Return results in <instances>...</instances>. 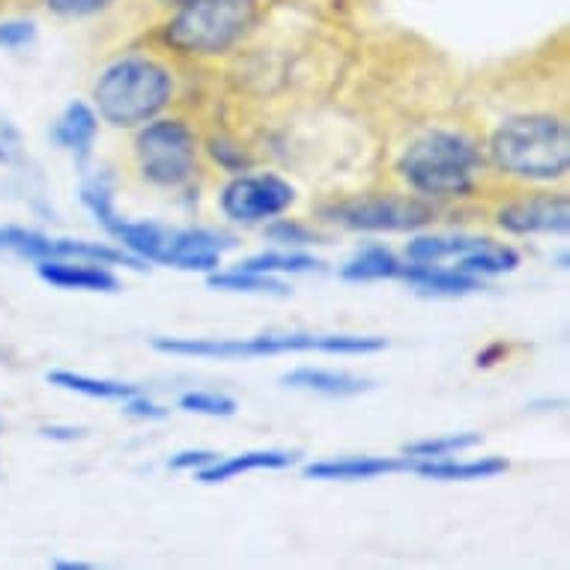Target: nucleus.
<instances>
[{
	"instance_id": "obj_20",
	"label": "nucleus",
	"mask_w": 570,
	"mask_h": 570,
	"mask_svg": "<svg viewBox=\"0 0 570 570\" xmlns=\"http://www.w3.org/2000/svg\"><path fill=\"white\" fill-rule=\"evenodd\" d=\"M0 252L21 257V261H55L57 257V239L39 234V230H28V227L3 225L0 227Z\"/></svg>"
},
{
	"instance_id": "obj_19",
	"label": "nucleus",
	"mask_w": 570,
	"mask_h": 570,
	"mask_svg": "<svg viewBox=\"0 0 570 570\" xmlns=\"http://www.w3.org/2000/svg\"><path fill=\"white\" fill-rule=\"evenodd\" d=\"M397 275H401V261L389 248H383V245H367V248H362L341 269V278L355 281V284H362V281L397 278Z\"/></svg>"
},
{
	"instance_id": "obj_12",
	"label": "nucleus",
	"mask_w": 570,
	"mask_h": 570,
	"mask_svg": "<svg viewBox=\"0 0 570 570\" xmlns=\"http://www.w3.org/2000/svg\"><path fill=\"white\" fill-rule=\"evenodd\" d=\"M392 472H410V458H335L302 469L314 481H371Z\"/></svg>"
},
{
	"instance_id": "obj_21",
	"label": "nucleus",
	"mask_w": 570,
	"mask_h": 570,
	"mask_svg": "<svg viewBox=\"0 0 570 570\" xmlns=\"http://www.w3.org/2000/svg\"><path fill=\"white\" fill-rule=\"evenodd\" d=\"M520 266V254L505 245H495L493 239H487L484 245H478L472 252H466L458 261V269L466 275H502V272H514Z\"/></svg>"
},
{
	"instance_id": "obj_25",
	"label": "nucleus",
	"mask_w": 570,
	"mask_h": 570,
	"mask_svg": "<svg viewBox=\"0 0 570 570\" xmlns=\"http://www.w3.org/2000/svg\"><path fill=\"white\" fill-rule=\"evenodd\" d=\"M481 445V433H451V436H440V440H419L410 442L403 454L412 460H433V458H451L460 451L475 449Z\"/></svg>"
},
{
	"instance_id": "obj_35",
	"label": "nucleus",
	"mask_w": 570,
	"mask_h": 570,
	"mask_svg": "<svg viewBox=\"0 0 570 570\" xmlns=\"http://www.w3.org/2000/svg\"><path fill=\"white\" fill-rule=\"evenodd\" d=\"M505 355H508L505 344H493V346H487V350H481L475 362H478V367H490V365H495V362H505Z\"/></svg>"
},
{
	"instance_id": "obj_8",
	"label": "nucleus",
	"mask_w": 570,
	"mask_h": 570,
	"mask_svg": "<svg viewBox=\"0 0 570 570\" xmlns=\"http://www.w3.org/2000/svg\"><path fill=\"white\" fill-rule=\"evenodd\" d=\"M293 200L296 188L278 174H239L218 195L222 213L239 225H257L266 218L284 216Z\"/></svg>"
},
{
	"instance_id": "obj_4",
	"label": "nucleus",
	"mask_w": 570,
	"mask_h": 570,
	"mask_svg": "<svg viewBox=\"0 0 570 570\" xmlns=\"http://www.w3.org/2000/svg\"><path fill=\"white\" fill-rule=\"evenodd\" d=\"M153 346L170 355H197V358H261L281 353H328V355H367L380 353L389 341L380 335H257V337H156Z\"/></svg>"
},
{
	"instance_id": "obj_3",
	"label": "nucleus",
	"mask_w": 570,
	"mask_h": 570,
	"mask_svg": "<svg viewBox=\"0 0 570 570\" xmlns=\"http://www.w3.org/2000/svg\"><path fill=\"white\" fill-rule=\"evenodd\" d=\"M174 96V78L150 57H120L94 87L96 111L117 129H135L156 120Z\"/></svg>"
},
{
	"instance_id": "obj_10",
	"label": "nucleus",
	"mask_w": 570,
	"mask_h": 570,
	"mask_svg": "<svg viewBox=\"0 0 570 570\" xmlns=\"http://www.w3.org/2000/svg\"><path fill=\"white\" fill-rule=\"evenodd\" d=\"M234 239L216 230L204 227H168V239L161 248V266L186 272H216L222 263L225 248H230Z\"/></svg>"
},
{
	"instance_id": "obj_31",
	"label": "nucleus",
	"mask_w": 570,
	"mask_h": 570,
	"mask_svg": "<svg viewBox=\"0 0 570 570\" xmlns=\"http://www.w3.org/2000/svg\"><path fill=\"white\" fill-rule=\"evenodd\" d=\"M21 159V131L12 122H0V165L10 168Z\"/></svg>"
},
{
	"instance_id": "obj_28",
	"label": "nucleus",
	"mask_w": 570,
	"mask_h": 570,
	"mask_svg": "<svg viewBox=\"0 0 570 570\" xmlns=\"http://www.w3.org/2000/svg\"><path fill=\"white\" fill-rule=\"evenodd\" d=\"M42 3L60 19H87V16L108 10L114 0H42Z\"/></svg>"
},
{
	"instance_id": "obj_37",
	"label": "nucleus",
	"mask_w": 570,
	"mask_h": 570,
	"mask_svg": "<svg viewBox=\"0 0 570 570\" xmlns=\"http://www.w3.org/2000/svg\"><path fill=\"white\" fill-rule=\"evenodd\" d=\"M168 3H174V7H179V3H186V0H168Z\"/></svg>"
},
{
	"instance_id": "obj_2",
	"label": "nucleus",
	"mask_w": 570,
	"mask_h": 570,
	"mask_svg": "<svg viewBox=\"0 0 570 570\" xmlns=\"http://www.w3.org/2000/svg\"><path fill=\"white\" fill-rule=\"evenodd\" d=\"M484 156L463 131H424L401 153L397 174L421 197H466L475 191Z\"/></svg>"
},
{
	"instance_id": "obj_9",
	"label": "nucleus",
	"mask_w": 570,
	"mask_h": 570,
	"mask_svg": "<svg viewBox=\"0 0 570 570\" xmlns=\"http://www.w3.org/2000/svg\"><path fill=\"white\" fill-rule=\"evenodd\" d=\"M495 225L514 236H564L570 230V200L568 195L520 197L495 213Z\"/></svg>"
},
{
	"instance_id": "obj_6",
	"label": "nucleus",
	"mask_w": 570,
	"mask_h": 570,
	"mask_svg": "<svg viewBox=\"0 0 570 570\" xmlns=\"http://www.w3.org/2000/svg\"><path fill=\"white\" fill-rule=\"evenodd\" d=\"M135 156L150 186H186L197 170V135L186 120L144 122L135 135Z\"/></svg>"
},
{
	"instance_id": "obj_24",
	"label": "nucleus",
	"mask_w": 570,
	"mask_h": 570,
	"mask_svg": "<svg viewBox=\"0 0 570 570\" xmlns=\"http://www.w3.org/2000/svg\"><path fill=\"white\" fill-rule=\"evenodd\" d=\"M239 269L261 272V275H275V272H291V275H299V272L323 269V261L299 252H266V254H257V257H248L245 263H239Z\"/></svg>"
},
{
	"instance_id": "obj_17",
	"label": "nucleus",
	"mask_w": 570,
	"mask_h": 570,
	"mask_svg": "<svg viewBox=\"0 0 570 570\" xmlns=\"http://www.w3.org/2000/svg\"><path fill=\"white\" fill-rule=\"evenodd\" d=\"M281 383L287 389H302V392H317L328 394V397H353L371 389L367 380L344 371H320V367H296L291 374L281 376Z\"/></svg>"
},
{
	"instance_id": "obj_29",
	"label": "nucleus",
	"mask_w": 570,
	"mask_h": 570,
	"mask_svg": "<svg viewBox=\"0 0 570 570\" xmlns=\"http://www.w3.org/2000/svg\"><path fill=\"white\" fill-rule=\"evenodd\" d=\"M266 236L275 239V243L284 245H314L320 243V236L311 230V227L299 225V222H291V218H278L275 225L266 227Z\"/></svg>"
},
{
	"instance_id": "obj_16",
	"label": "nucleus",
	"mask_w": 570,
	"mask_h": 570,
	"mask_svg": "<svg viewBox=\"0 0 570 570\" xmlns=\"http://www.w3.org/2000/svg\"><path fill=\"white\" fill-rule=\"evenodd\" d=\"M296 463V454L287 451H248V454H236V458L216 460L209 466L197 469V481L200 484H225L230 478L245 475V472H257V469H287Z\"/></svg>"
},
{
	"instance_id": "obj_36",
	"label": "nucleus",
	"mask_w": 570,
	"mask_h": 570,
	"mask_svg": "<svg viewBox=\"0 0 570 570\" xmlns=\"http://www.w3.org/2000/svg\"><path fill=\"white\" fill-rule=\"evenodd\" d=\"M51 568L55 570H90L94 564H87V561H51Z\"/></svg>"
},
{
	"instance_id": "obj_15",
	"label": "nucleus",
	"mask_w": 570,
	"mask_h": 570,
	"mask_svg": "<svg viewBox=\"0 0 570 570\" xmlns=\"http://www.w3.org/2000/svg\"><path fill=\"white\" fill-rule=\"evenodd\" d=\"M397 278L410 281L421 293H440V296H463V293L481 291V281L460 269H442L436 263H412L401 266Z\"/></svg>"
},
{
	"instance_id": "obj_1",
	"label": "nucleus",
	"mask_w": 570,
	"mask_h": 570,
	"mask_svg": "<svg viewBox=\"0 0 570 570\" xmlns=\"http://www.w3.org/2000/svg\"><path fill=\"white\" fill-rule=\"evenodd\" d=\"M490 159L502 174L552 183L570 168L568 122L552 114H520L508 117L490 138Z\"/></svg>"
},
{
	"instance_id": "obj_22",
	"label": "nucleus",
	"mask_w": 570,
	"mask_h": 570,
	"mask_svg": "<svg viewBox=\"0 0 570 570\" xmlns=\"http://www.w3.org/2000/svg\"><path fill=\"white\" fill-rule=\"evenodd\" d=\"M484 243L487 239H478V236H419L406 245V257L412 263H440L449 257H463Z\"/></svg>"
},
{
	"instance_id": "obj_30",
	"label": "nucleus",
	"mask_w": 570,
	"mask_h": 570,
	"mask_svg": "<svg viewBox=\"0 0 570 570\" xmlns=\"http://www.w3.org/2000/svg\"><path fill=\"white\" fill-rule=\"evenodd\" d=\"M37 39V24L28 19L0 21V48H24Z\"/></svg>"
},
{
	"instance_id": "obj_18",
	"label": "nucleus",
	"mask_w": 570,
	"mask_h": 570,
	"mask_svg": "<svg viewBox=\"0 0 570 570\" xmlns=\"http://www.w3.org/2000/svg\"><path fill=\"white\" fill-rule=\"evenodd\" d=\"M48 383L66 392L87 394V397H102V401H129L131 394H138V385L117 383V380H96L87 374H72V371H48Z\"/></svg>"
},
{
	"instance_id": "obj_7",
	"label": "nucleus",
	"mask_w": 570,
	"mask_h": 570,
	"mask_svg": "<svg viewBox=\"0 0 570 570\" xmlns=\"http://www.w3.org/2000/svg\"><path fill=\"white\" fill-rule=\"evenodd\" d=\"M436 209L428 200L410 195H371L328 204L320 209V218L344 230H365V234H401L431 225Z\"/></svg>"
},
{
	"instance_id": "obj_33",
	"label": "nucleus",
	"mask_w": 570,
	"mask_h": 570,
	"mask_svg": "<svg viewBox=\"0 0 570 570\" xmlns=\"http://www.w3.org/2000/svg\"><path fill=\"white\" fill-rule=\"evenodd\" d=\"M218 454L216 451H179V454H174V458L168 460L170 469H191V472H197V469L209 466V463H216Z\"/></svg>"
},
{
	"instance_id": "obj_27",
	"label": "nucleus",
	"mask_w": 570,
	"mask_h": 570,
	"mask_svg": "<svg viewBox=\"0 0 570 570\" xmlns=\"http://www.w3.org/2000/svg\"><path fill=\"white\" fill-rule=\"evenodd\" d=\"M206 150H209V156H213L218 168L230 170V174H243V170L252 168V156L239 144H234V140L209 138L206 140Z\"/></svg>"
},
{
	"instance_id": "obj_23",
	"label": "nucleus",
	"mask_w": 570,
	"mask_h": 570,
	"mask_svg": "<svg viewBox=\"0 0 570 570\" xmlns=\"http://www.w3.org/2000/svg\"><path fill=\"white\" fill-rule=\"evenodd\" d=\"M213 291H234V293H272V296H287V284H281L272 275H261V272H213L206 281Z\"/></svg>"
},
{
	"instance_id": "obj_34",
	"label": "nucleus",
	"mask_w": 570,
	"mask_h": 570,
	"mask_svg": "<svg viewBox=\"0 0 570 570\" xmlns=\"http://www.w3.org/2000/svg\"><path fill=\"white\" fill-rule=\"evenodd\" d=\"M39 433H42L46 440H57V442H76L85 436L81 428H60V424H46Z\"/></svg>"
},
{
	"instance_id": "obj_5",
	"label": "nucleus",
	"mask_w": 570,
	"mask_h": 570,
	"mask_svg": "<svg viewBox=\"0 0 570 570\" xmlns=\"http://www.w3.org/2000/svg\"><path fill=\"white\" fill-rule=\"evenodd\" d=\"M254 0H186L165 24L161 39L179 55H225L254 28Z\"/></svg>"
},
{
	"instance_id": "obj_14",
	"label": "nucleus",
	"mask_w": 570,
	"mask_h": 570,
	"mask_svg": "<svg viewBox=\"0 0 570 570\" xmlns=\"http://www.w3.org/2000/svg\"><path fill=\"white\" fill-rule=\"evenodd\" d=\"M96 131H99V117L87 102L66 105V111L57 117L51 126V140L63 150L76 153L78 159H87V153L94 147Z\"/></svg>"
},
{
	"instance_id": "obj_11",
	"label": "nucleus",
	"mask_w": 570,
	"mask_h": 570,
	"mask_svg": "<svg viewBox=\"0 0 570 570\" xmlns=\"http://www.w3.org/2000/svg\"><path fill=\"white\" fill-rule=\"evenodd\" d=\"M37 275L57 291H87V293H114L120 291V281L108 266L94 261H39Z\"/></svg>"
},
{
	"instance_id": "obj_13",
	"label": "nucleus",
	"mask_w": 570,
	"mask_h": 570,
	"mask_svg": "<svg viewBox=\"0 0 570 570\" xmlns=\"http://www.w3.org/2000/svg\"><path fill=\"white\" fill-rule=\"evenodd\" d=\"M511 463L505 458H481V460H454V458H433V460H412L410 472L431 481H481V478H495L508 472Z\"/></svg>"
},
{
	"instance_id": "obj_32",
	"label": "nucleus",
	"mask_w": 570,
	"mask_h": 570,
	"mask_svg": "<svg viewBox=\"0 0 570 570\" xmlns=\"http://www.w3.org/2000/svg\"><path fill=\"white\" fill-rule=\"evenodd\" d=\"M126 412L135 415V419H147V421L168 419V410H165V406H159V403L150 401V397H144L140 392L131 394L129 401H126Z\"/></svg>"
},
{
	"instance_id": "obj_26",
	"label": "nucleus",
	"mask_w": 570,
	"mask_h": 570,
	"mask_svg": "<svg viewBox=\"0 0 570 570\" xmlns=\"http://www.w3.org/2000/svg\"><path fill=\"white\" fill-rule=\"evenodd\" d=\"M179 410L197 412V415H213V419H230L236 415V401L225 394L209 392H188L179 397Z\"/></svg>"
}]
</instances>
